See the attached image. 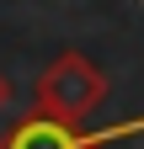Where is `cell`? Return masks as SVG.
Returning a JSON list of instances; mask_svg holds the SVG:
<instances>
[{"label":"cell","mask_w":144,"mask_h":149,"mask_svg":"<svg viewBox=\"0 0 144 149\" xmlns=\"http://www.w3.org/2000/svg\"><path fill=\"white\" fill-rule=\"evenodd\" d=\"M11 107V80H6V69H0V112Z\"/></svg>","instance_id":"cell-3"},{"label":"cell","mask_w":144,"mask_h":149,"mask_svg":"<svg viewBox=\"0 0 144 149\" xmlns=\"http://www.w3.org/2000/svg\"><path fill=\"white\" fill-rule=\"evenodd\" d=\"M0 149H101L96 133L85 128H69V123H53V117H22L11 133H0Z\"/></svg>","instance_id":"cell-2"},{"label":"cell","mask_w":144,"mask_h":149,"mask_svg":"<svg viewBox=\"0 0 144 149\" xmlns=\"http://www.w3.org/2000/svg\"><path fill=\"white\" fill-rule=\"evenodd\" d=\"M101 101H107V74L80 48H64L32 80V112L38 117H53V123H69V128H85Z\"/></svg>","instance_id":"cell-1"}]
</instances>
